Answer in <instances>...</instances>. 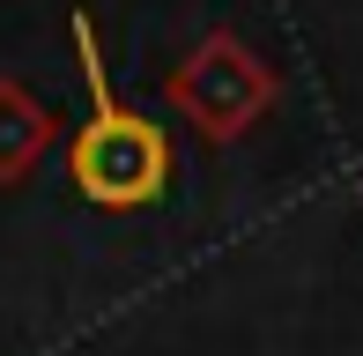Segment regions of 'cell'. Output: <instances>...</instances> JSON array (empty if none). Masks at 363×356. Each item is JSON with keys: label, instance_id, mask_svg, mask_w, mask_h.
<instances>
[{"label": "cell", "instance_id": "cell-3", "mask_svg": "<svg viewBox=\"0 0 363 356\" xmlns=\"http://www.w3.org/2000/svg\"><path fill=\"white\" fill-rule=\"evenodd\" d=\"M52 141H60V111L38 104L15 74H0V186H23Z\"/></svg>", "mask_w": 363, "mask_h": 356}, {"label": "cell", "instance_id": "cell-2", "mask_svg": "<svg viewBox=\"0 0 363 356\" xmlns=\"http://www.w3.org/2000/svg\"><path fill=\"white\" fill-rule=\"evenodd\" d=\"M171 111L193 126L201 141H245L259 119L274 111V67L230 30H208L171 74Z\"/></svg>", "mask_w": 363, "mask_h": 356}, {"label": "cell", "instance_id": "cell-1", "mask_svg": "<svg viewBox=\"0 0 363 356\" xmlns=\"http://www.w3.org/2000/svg\"><path fill=\"white\" fill-rule=\"evenodd\" d=\"M74 45H82V67H89V119L74 126L67 141V171H74V193L89 208H111V216H134V208H156L178 178V149L163 134V119L148 111H126L119 96L104 89V60H96V38L89 23H74Z\"/></svg>", "mask_w": 363, "mask_h": 356}]
</instances>
